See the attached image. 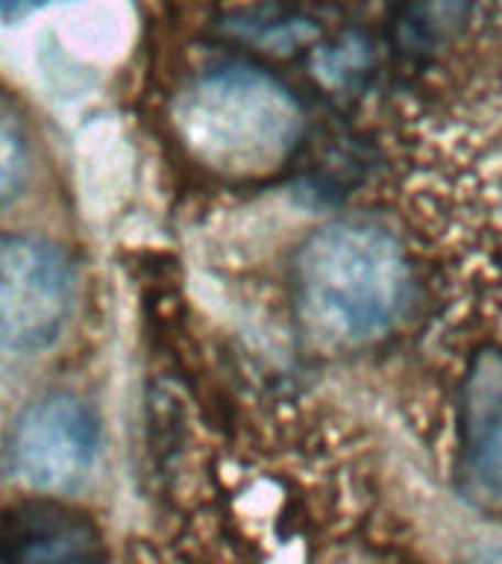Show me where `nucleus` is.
Here are the masks:
<instances>
[{
  "mask_svg": "<svg viewBox=\"0 0 502 564\" xmlns=\"http://www.w3.org/2000/svg\"><path fill=\"white\" fill-rule=\"evenodd\" d=\"M100 421L86 400L53 391L26 405L7 435V470L33 491H68L95 467Z\"/></svg>",
  "mask_w": 502,
  "mask_h": 564,
  "instance_id": "obj_4",
  "label": "nucleus"
},
{
  "mask_svg": "<svg viewBox=\"0 0 502 564\" xmlns=\"http://www.w3.org/2000/svg\"><path fill=\"white\" fill-rule=\"evenodd\" d=\"M26 171H30V153L24 135L9 121H0V209L21 194Z\"/></svg>",
  "mask_w": 502,
  "mask_h": 564,
  "instance_id": "obj_8",
  "label": "nucleus"
},
{
  "mask_svg": "<svg viewBox=\"0 0 502 564\" xmlns=\"http://www.w3.org/2000/svg\"><path fill=\"white\" fill-rule=\"evenodd\" d=\"M291 291L299 324L317 341L364 347L382 341L408 312L412 264L385 224L341 218L303 241Z\"/></svg>",
  "mask_w": 502,
  "mask_h": 564,
  "instance_id": "obj_1",
  "label": "nucleus"
},
{
  "mask_svg": "<svg viewBox=\"0 0 502 564\" xmlns=\"http://www.w3.org/2000/svg\"><path fill=\"white\" fill-rule=\"evenodd\" d=\"M470 0H403L396 33L408 51H426L444 42L465 18Z\"/></svg>",
  "mask_w": 502,
  "mask_h": 564,
  "instance_id": "obj_7",
  "label": "nucleus"
},
{
  "mask_svg": "<svg viewBox=\"0 0 502 564\" xmlns=\"http://www.w3.org/2000/svg\"><path fill=\"white\" fill-rule=\"evenodd\" d=\"M458 474L470 497L502 509V352L476 356L461 386Z\"/></svg>",
  "mask_w": 502,
  "mask_h": 564,
  "instance_id": "obj_5",
  "label": "nucleus"
},
{
  "mask_svg": "<svg viewBox=\"0 0 502 564\" xmlns=\"http://www.w3.org/2000/svg\"><path fill=\"white\" fill-rule=\"evenodd\" d=\"M171 121L194 162L236 180L285 165L306 130L294 91L250 62H227L188 79Z\"/></svg>",
  "mask_w": 502,
  "mask_h": 564,
  "instance_id": "obj_2",
  "label": "nucleus"
},
{
  "mask_svg": "<svg viewBox=\"0 0 502 564\" xmlns=\"http://www.w3.org/2000/svg\"><path fill=\"white\" fill-rule=\"evenodd\" d=\"M74 264L35 236L0 238V352L35 356L59 341L74 312Z\"/></svg>",
  "mask_w": 502,
  "mask_h": 564,
  "instance_id": "obj_3",
  "label": "nucleus"
},
{
  "mask_svg": "<svg viewBox=\"0 0 502 564\" xmlns=\"http://www.w3.org/2000/svg\"><path fill=\"white\" fill-rule=\"evenodd\" d=\"M470 564H502V550H491V553H482L476 562Z\"/></svg>",
  "mask_w": 502,
  "mask_h": 564,
  "instance_id": "obj_10",
  "label": "nucleus"
},
{
  "mask_svg": "<svg viewBox=\"0 0 502 564\" xmlns=\"http://www.w3.org/2000/svg\"><path fill=\"white\" fill-rule=\"evenodd\" d=\"M51 3H59V0H0V18H21L30 15L33 9L51 7Z\"/></svg>",
  "mask_w": 502,
  "mask_h": 564,
  "instance_id": "obj_9",
  "label": "nucleus"
},
{
  "mask_svg": "<svg viewBox=\"0 0 502 564\" xmlns=\"http://www.w3.org/2000/svg\"><path fill=\"white\" fill-rule=\"evenodd\" d=\"M7 564H97L103 544L95 520L51 500L15 509L0 532Z\"/></svg>",
  "mask_w": 502,
  "mask_h": 564,
  "instance_id": "obj_6",
  "label": "nucleus"
}]
</instances>
